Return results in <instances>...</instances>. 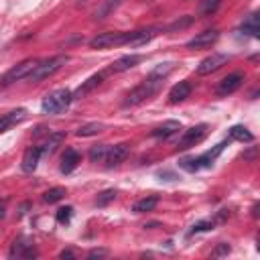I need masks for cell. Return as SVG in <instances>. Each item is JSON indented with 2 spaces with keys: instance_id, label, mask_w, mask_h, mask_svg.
Here are the masks:
<instances>
[{
  "instance_id": "8",
  "label": "cell",
  "mask_w": 260,
  "mask_h": 260,
  "mask_svg": "<svg viewBox=\"0 0 260 260\" xmlns=\"http://www.w3.org/2000/svg\"><path fill=\"white\" fill-rule=\"evenodd\" d=\"M228 61H230V55H225V53H211L209 57H205L197 65V73L199 75H209V73L217 71L221 65H225Z\"/></svg>"
},
{
  "instance_id": "1",
  "label": "cell",
  "mask_w": 260,
  "mask_h": 260,
  "mask_svg": "<svg viewBox=\"0 0 260 260\" xmlns=\"http://www.w3.org/2000/svg\"><path fill=\"white\" fill-rule=\"evenodd\" d=\"M173 67H175V63H160V65H156V67L144 77V81H140V83L126 95L124 108H132V106H138V104L150 100V98L162 87V83H165L167 75L173 71Z\"/></svg>"
},
{
  "instance_id": "2",
  "label": "cell",
  "mask_w": 260,
  "mask_h": 260,
  "mask_svg": "<svg viewBox=\"0 0 260 260\" xmlns=\"http://www.w3.org/2000/svg\"><path fill=\"white\" fill-rule=\"evenodd\" d=\"M71 102H73V93L69 89H55V91H51L43 98L41 110L45 114H61L69 108Z\"/></svg>"
},
{
  "instance_id": "4",
  "label": "cell",
  "mask_w": 260,
  "mask_h": 260,
  "mask_svg": "<svg viewBox=\"0 0 260 260\" xmlns=\"http://www.w3.org/2000/svg\"><path fill=\"white\" fill-rule=\"evenodd\" d=\"M37 63H39V59H24V61H20L18 65H14V67H10L4 75H2V85H10V83H14V81H20V79H24V77H28L30 73H32V69L37 67Z\"/></svg>"
},
{
  "instance_id": "7",
  "label": "cell",
  "mask_w": 260,
  "mask_h": 260,
  "mask_svg": "<svg viewBox=\"0 0 260 260\" xmlns=\"http://www.w3.org/2000/svg\"><path fill=\"white\" fill-rule=\"evenodd\" d=\"M244 79H246V75H244V73H240V71L230 73V75H225V77L217 83L215 93H217V95H221V98H223V95H230V93H234V91H238V89L242 87Z\"/></svg>"
},
{
  "instance_id": "6",
  "label": "cell",
  "mask_w": 260,
  "mask_h": 260,
  "mask_svg": "<svg viewBox=\"0 0 260 260\" xmlns=\"http://www.w3.org/2000/svg\"><path fill=\"white\" fill-rule=\"evenodd\" d=\"M205 134H207V124L191 126V128H189V130H185V132H183V136L179 138L177 148H179V150H187V148H191V146L199 144V142L205 138Z\"/></svg>"
},
{
  "instance_id": "40",
  "label": "cell",
  "mask_w": 260,
  "mask_h": 260,
  "mask_svg": "<svg viewBox=\"0 0 260 260\" xmlns=\"http://www.w3.org/2000/svg\"><path fill=\"white\" fill-rule=\"evenodd\" d=\"M252 215H254V217H258V203L252 207Z\"/></svg>"
},
{
  "instance_id": "28",
  "label": "cell",
  "mask_w": 260,
  "mask_h": 260,
  "mask_svg": "<svg viewBox=\"0 0 260 260\" xmlns=\"http://www.w3.org/2000/svg\"><path fill=\"white\" fill-rule=\"evenodd\" d=\"M219 4H221V0H201V4H199V14H201V16L213 14V12L219 8Z\"/></svg>"
},
{
  "instance_id": "32",
  "label": "cell",
  "mask_w": 260,
  "mask_h": 260,
  "mask_svg": "<svg viewBox=\"0 0 260 260\" xmlns=\"http://www.w3.org/2000/svg\"><path fill=\"white\" fill-rule=\"evenodd\" d=\"M71 215H73V207L71 205H65V207L57 209V221L59 223H69L71 221Z\"/></svg>"
},
{
  "instance_id": "23",
  "label": "cell",
  "mask_w": 260,
  "mask_h": 260,
  "mask_svg": "<svg viewBox=\"0 0 260 260\" xmlns=\"http://www.w3.org/2000/svg\"><path fill=\"white\" fill-rule=\"evenodd\" d=\"M240 30L244 32V35H250V37H258V32H260V28H258V14L254 12V14H250L244 22H242V26H240Z\"/></svg>"
},
{
  "instance_id": "16",
  "label": "cell",
  "mask_w": 260,
  "mask_h": 260,
  "mask_svg": "<svg viewBox=\"0 0 260 260\" xmlns=\"http://www.w3.org/2000/svg\"><path fill=\"white\" fill-rule=\"evenodd\" d=\"M140 61H142V55H136V53H132V55H124V57L116 59V61L110 65V71H112V73H120V71L132 69V67L138 65Z\"/></svg>"
},
{
  "instance_id": "25",
  "label": "cell",
  "mask_w": 260,
  "mask_h": 260,
  "mask_svg": "<svg viewBox=\"0 0 260 260\" xmlns=\"http://www.w3.org/2000/svg\"><path fill=\"white\" fill-rule=\"evenodd\" d=\"M63 138H65V134H63V132H51V134H49V138H47V142L43 144V148H41V150H43L45 154L55 152V148L61 144V140H63Z\"/></svg>"
},
{
  "instance_id": "36",
  "label": "cell",
  "mask_w": 260,
  "mask_h": 260,
  "mask_svg": "<svg viewBox=\"0 0 260 260\" xmlns=\"http://www.w3.org/2000/svg\"><path fill=\"white\" fill-rule=\"evenodd\" d=\"M102 256H108V250H91L89 254H87V258H102Z\"/></svg>"
},
{
  "instance_id": "29",
  "label": "cell",
  "mask_w": 260,
  "mask_h": 260,
  "mask_svg": "<svg viewBox=\"0 0 260 260\" xmlns=\"http://www.w3.org/2000/svg\"><path fill=\"white\" fill-rule=\"evenodd\" d=\"M120 2H122V0H106V2L102 4V8H100V10H95V18H98V20L106 18V16H108V14H110V12L120 4Z\"/></svg>"
},
{
  "instance_id": "17",
  "label": "cell",
  "mask_w": 260,
  "mask_h": 260,
  "mask_svg": "<svg viewBox=\"0 0 260 260\" xmlns=\"http://www.w3.org/2000/svg\"><path fill=\"white\" fill-rule=\"evenodd\" d=\"M102 81H104V73H93L89 79H85V81H83V83L73 91V100H75V98H85V95H87V93H91V91H93Z\"/></svg>"
},
{
  "instance_id": "31",
  "label": "cell",
  "mask_w": 260,
  "mask_h": 260,
  "mask_svg": "<svg viewBox=\"0 0 260 260\" xmlns=\"http://www.w3.org/2000/svg\"><path fill=\"white\" fill-rule=\"evenodd\" d=\"M191 22H193V16H183V18H177L175 22H171L167 30H171V32L173 30H181V28H187Z\"/></svg>"
},
{
  "instance_id": "14",
  "label": "cell",
  "mask_w": 260,
  "mask_h": 260,
  "mask_svg": "<svg viewBox=\"0 0 260 260\" xmlns=\"http://www.w3.org/2000/svg\"><path fill=\"white\" fill-rule=\"evenodd\" d=\"M24 118H26V110H24V108H18V110H12V112H8V114H2V116H0V134L6 132L8 128H12L14 124L22 122Z\"/></svg>"
},
{
  "instance_id": "5",
  "label": "cell",
  "mask_w": 260,
  "mask_h": 260,
  "mask_svg": "<svg viewBox=\"0 0 260 260\" xmlns=\"http://www.w3.org/2000/svg\"><path fill=\"white\" fill-rule=\"evenodd\" d=\"M128 43V32H100L89 41L91 49H112Z\"/></svg>"
},
{
  "instance_id": "20",
  "label": "cell",
  "mask_w": 260,
  "mask_h": 260,
  "mask_svg": "<svg viewBox=\"0 0 260 260\" xmlns=\"http://www.w3.org/2000/svg\"><path fill=\"white\" fill-rule=\"evenodd\" d=\"M179 130H181V124L177 120H167V122H162L160 126H156L152 130V136L154 138H169V136L177 134Z\"/></svg>"
},
{
  "instance_id": "37",
  "label": "cell",
  "mask_w": 260,
  "mask_h": 260,
  "mask_svg": "<svg viewBox=\"0 0 260 260\" xmlns=\"http://www.w3.org/2000/svg\"><path fill=\"white\" fill-rule=\"evenodd\" d=\"M254 156H256V146H252L248 152H244V158H248V160H254Z\"/></svg>"
},
{
  "instance_id": "21",
  "label": "cell",
  "mask_w": 260,
  "mask_h": 260,
  "mask_svg": "<svg viewBox=\"0 0 260 260\" xmlns=\"http://www.w3.org/2000/svg\"><path fill=\"white\" fill-rule=\"evenodd\" d=\"M158 203V197L156 195H148V197H142L138 199L134 205H132V211L134 213H146V211H152Z\"/></svg>"
},
{
  "instance_id": "27",
  "label": "cell",
  "mask_w": 260,
  "mask_h": 260,
  "mask_svg": "<svg viewBox=\"0 0 260 260\" xmlns=\"http://www.w3.org/2000/svg\"><path fill=\"white\" fill-rule=\"evenodd\" d=\"M108 144H95V146H91L89 148V158H91V162H100V160H104L106 158V154H108Z\"/></svg>"
},
{
  "instance_id": "19",
  "label": "cell",
  "mask_w": 260,
  "mask_h": 260,
  "mask_svg": "<svg viewBox=\"0 0 260 260\" xmlns=\"http://www.w3.org/2000/svg\"><path fill=\"white\" fill-rule=\"evenodd\" d=\"M79 160H81V156L75 148H65V152L61 156V173H65V175L71 173L79 165Z\"/></svg>"
},
{
  "instance_id": "26",
  "label": "cell",
  "mask_w": 260,
  "mask_h": 260,
  "mask_svg": "<svg viewBox=\"0 0 260 260\" xmlns=\"http://www.w3.org/2000/svg\"><path fill=\"white\" fill-rule=\"evenodd\" d=\"M63 197H65V189H63V187H53V189L45 191L43 201H45V203H57V201H61Z\"/></svg>"
},
{
  "instance_id": "13",
  "label": "cell",
  "mask_w": 260,
  "mask_h": 260,
  "mask_svg": "<svg viewBox=\"0 0 260 260\" xmlns=\"http://www.w3.org/2000/svg\"><path fill=\"white\" fill-rule=\"evenodd\" d=\"M191 95V83L189 81H179L171 87L169 91V104H181Z\"/></svg>"
},
{
  "instance_id": "33",
  "label": "cell",
  "mask_w": 260,
  "mask_h": 260,
  "mask_svg": "<svg viewBox=\"0 0 260 260\" xmlns=\"http://www.w3.org/2000/svg\"><path fill=\"white\" fill-rule=\"evenodd\" d=\"M179 167H181V169H185V171H189V173H195V171H199V165H197L195 156H187V158H181V160H179Z\"/></svg>"
},
{
  "instance_id": "11",
  "label": "cell",
  "mask_w": 260,
  "mask_h": 260,
  "mask_svg": "<svg viewBox=\"0 0 260 260\" xmlns=\"http://www.w3.org/2000/svg\"><path fill=\"white\" fill-rule=\"evenodd\" d=\"M128 152H130V146H128V144H124V142L110 146V148H108V154H106V158H104V160H106V165H108V169L118 167V165L128 156Z\"/></svg>"
},
{
  "instance_id": "38",
  "label": "cell",
  "mask_w": 260,
  "mask_h": 260,
  "mask_svg": "<svg viewBox=\"0 0 260 260\" xmlns=\"http://www.w3.org/2000/svg\"><path fill=\"white\" fill-rule=\"evenodd\" d=\"M228 215H230V211H228V209H221V211L217 213V217H215V221H223V219H225ZM215 221H213V223H215Z\"/></svg>"
},
{
  "instance_id": "30",
  "label": "cell",
  "mask_w": 260,
  "mask_h": 260,
  "mask_svg": "<svg viewBox=\"0 0 260 260\" xmlns=\"http://www.w3.org/2000/svg\"><path fill=\"white\" fill-rule=\"evenodd\" d=\"M116 199V191L114 189H106V191H102L100 195H98V199H95V205L98 207H106L110 201H114Z\"/></svg>"
},
{
  "instance_id": "35",
  "label": "cell",
  "mask_w": 260,
  "mask_h": 260,
  "mask_svg": "<svg viewBox=\"0 0 260 260\" xmlns=\"http://www.w3.org/2000/svg\"><path fill=\"white\" fill-rule=\"evenodd\" d=\"M230 250H232L230 244H219V246L211 252V256H215V258H217V256H225V254H230Z\"/></svg>"
},
{
  "instance_id": "18",
  "label": "cell",
  "mask_w": 260,
  "mask_h": 260,
  "mask_svg": "<svg viewBox=\"0 0 260 260\" xmlns=\"http://www.w3.org/2000/svg\"><path fill=\"white\" fill-rule=\"evenodd\" d=\"M41 154H43L41 146H30V148H26V150H24V156H22V171H24V173H32V171L37 169V165H39Z\"/></svg>"
},
{
  "instance_id": "22",
  "label": "cell",
  "mask_w": 260,
  "mask_h": 260,
  "mask_svg": "<svg viewBox=\"0 0 260 260\" xmlns=\"http://www.w3.org/2000/svg\"><path fill=\"white\" fill-rule=\"evenodd\" d=\"M230 140H238V142H252L254 140V134L246 128V126H232L230 128Z\"/></svg>"
},
{
  "instance_id": "15",
  "label": "cell",
  "mask_w": 260,
  "mask_h": 260,
  "mask_svg": "<svg viewBox=\"0 0 260 260\" xmlns=\"http://www.w3.org/2000/svg\"><path fill=\"white\" fill-rule=\"evenodd\" d=\"M156 35V28H140V30H130L128 32V43L130 47H140V45H146L152 37Z\"/></svg>"
},
{
  "instance_id": "9",
  "label": "cell",
  "mask_w": 260,
  "mask_h": 260,
  "mask_svg": "<svg viewBox=\"0 0 260 260\" xmlns=\"http://www.w3.org/2000/svg\"><path fill=\"white\" fill-rule=\"evenodd\" d=\"M217 39H219V30H217V28H207V30L195 35L191 41H187V47H189V49H207V47H211Z\"/></svg>"
},
{
  "instance_id": "10",
  "label": "cell",
  "mask_w": 260,
  "mask_h": 260,
  "mask_svg": "<svg viewBox=\"0 0 260 260\" xmlns=\"http://www.w3.org/2000/svg\"><path fill=\"white\" fill-rule=\"evenodd\" d=\"M8 256H10V258H35V256H37V250L32 248V242H30L28 238H18V240L12 244Z\"/></svg>"
},
{
  "instance_id": "3",
  "label": "cell",
  "mask_w": 260,
  "mask_h": 260,
  "mask_svg": "<svg viewBox=\"0 0 260 260\" xmlns=\"http://www.w3.org/2000/svg\"><path fill=\"white\" fill-rule=\"evenodd\" d=\"M65 61H67L65 55H57V57H49V59H45V61H39L37 67L32 69V73L28 75V81L37 83V81H43V79L55 75V73L65 65Z\"/></svg>"
},
{
  "instance_id": "34",
  "label": "cell",
  "mask_w": 260,
  "mask_h": 260,
  "mask_svg": "<svg viewBox=\"0 0 260 260\" xmlns=\"http://www.w3.org/2000/svg\"><path fill=\"white\" fill-rule=\"evenodd\" d=\"M209 230H213V221H197V223H193V228L189 230V236L199 234V232H209Z\"/></svg>"
},
{
  "instance_id": "39",
  "label": "cell",
  "mask_w": 260,
  "mask_h": 260,
  "mask_svg": "<svg viewBox=\"0 0 260 260\" xmlns=\"http://www.w3.org/2000/svg\"><path fill=\"white\" fill-rule=\"evenodd\" d=\"M59 258H75V254L71 250H63V252H59Z\"/></svg>"
},
{
  "instance_id": "12",
  "label": "cell",
  "mask_w": 260,
  "mask_h": 260,
  "mask_svg": "<svg viewBox=\"0 0 260 260\" xmlns=\"http://www.w3.org/2000/svg\"><path fill=\"white\" fill-rule=\"evenodd\" d=\"M225 146H228V142H219V144H215L211 150H207V152H203V154L195 156V160H197L199 169H209V167H213L215 158L223 152V148H225Z\"/></svg>"
},
{
  "instance_id": "24",
  "label": "cell",
  "mask_w": 260,
  "mask_h": 260,
  "mask_svg": "<svg viewBox=\"0 0 260 260\" xmlns=\"http://www.w3.org/2000/svg\"><path fill=\"white\" fill-rule=\"evenodd\" d=\"M102 130H104V124H100V122H89V124L79 126L75 134H77L79 138H85V136H95V134H100Z\"/></svg>"
}]
</instances>
